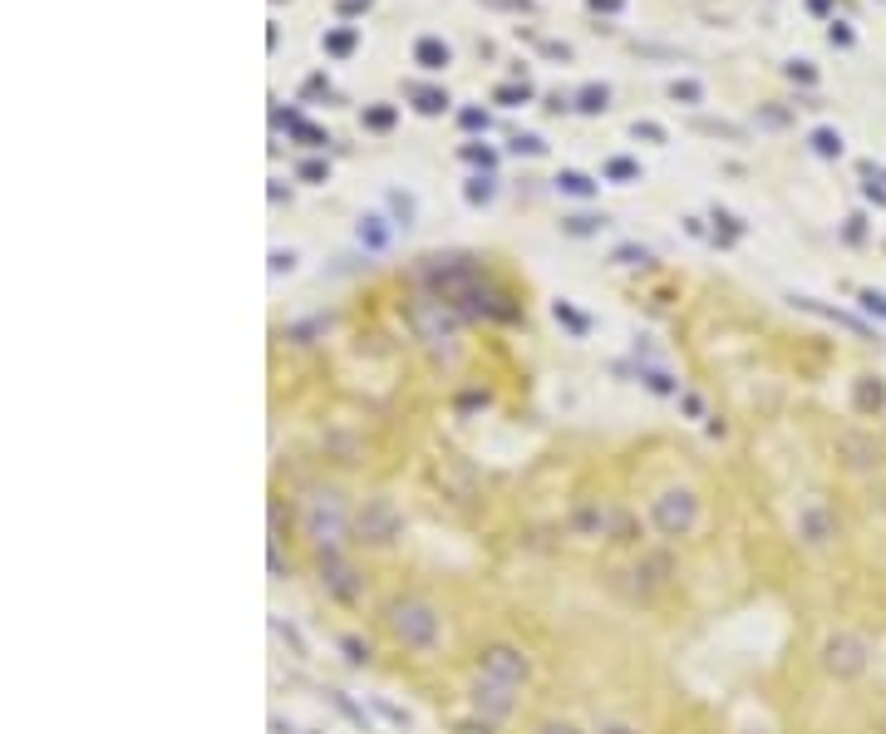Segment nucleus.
<instances>
[{
	"label": "nucleus",
	"instance_id": "9d476101",
	"mask_svg": "<svg viewBox=\"0 0 886 734\" xmlns=\"http://www.w3.org/2000/svg\"><path fill=\"white\" fill-rule=\"evenodd\" d=\"M419 65H424V70H443V65H449V44L419 40Z\"/></svg>",
	"mask_w": 886,
	"mask_h": 734
},
{
	"label": "nucleus",
	"instance_id": "f257e3e1",
	"mask_svg": "<svg viewBox=\"0 0 886 734\" xmlns=\"http://www.w3.org/2000/svg\"><path fill=\"white\" fill-rule=\"evenodd\" d=\"M301 523H306V537H310V547H320V552H335V547L345 542V532H350L345 498H340L335 488H315V493L306 498V507H301Z\"/></svg>",
	"mask_w": 886,
	"mask_h": 734
},
{
	"label": "nucleus",
	"instance_id": "1a4fd4ad",
	"mask_svg": "<svg viewBox=\"0 0 886 734\" xmlns=\"http://www.w3.org/2000/svg\"><path fill=\"white\" fill-rule=\"evenodd\" d=\"M571 528H576L581 537H611V532H616V518L605 513L601 503H586V507H576V518H571Z\"/></svg>",
	"mask_w": 886,
	"mask_h": 734
},
{
	"label": "nucleus",
	"instance_id": "39448f33",
	"mask_svg": "<svg viewBox=\"0 0 886 734\" xmlns=\"http://www.w3.org/2000/svg\"><path fill=\"white\" fill-rule=\"evenodd\" d=\"M822 665L833 670V675H862V670H867V641H862V636H852V631L827 636V646H822Z\"/></svg>",
	"mask_w": 886,
	"mask_h": 734
},
{
	"label": "nucleus",
	"instance_id": "423d86ee",
	"mask_svg": "<svg viewBox=\"0 0 886 734\" xmlns=\"http://www.w3.org/2000/svg\"><path fill=\"white\" fill-rule=\"evenodd\" d=\"M512 705H517V685H503V680H492V675H478V685H473V710L483 715V724L508 719Z\"/></svg>",
	"mask_w": 886,
	"mask_h": 734
},
{
	"label": "nucleus",
	"instance_id": "7ed1b4c3",
	"mask_svg": "<svg viewBox=\"0 0 886 734\" xmlns=\"http://www.w3.org/2000/svg\"><path fill=\"white\" fill-rule=\"evenodd\" d=\"M655 523H660L664 537L694 532V523H699V498H694L689 488H664V493L655 498Z\"/></svg>",
	"mask_w": 886,
	"mask_h": 734
},
{
	"label": "nucleus",
	"instance_id": "20e7f679",
	"mask_svg": "<svg viewBox=\"0 0 886 734\" xmlns=\"http://www.w3.org/2000/svg\"><path fill=\"white\" fill-rule=\"evenodd\" d=\"M360 542H374V547H384V542H394L399 537V513H394V503L390 498H369L365 507H360Z\"/></svg>",
	"mask_w": 886,
	"mask_h": 734
},
{
	"label": "nucleus",
	"instance_id": "f8f14e48",
	"mask_svg": "<svg viewBox=\"0 0 886 734\" xmlns=\"http://www.w3.org/2000/svg\"><path fill=\"white\" fill-rule=\"evenodd\" d=\"M605 104V89H586V108H601Z\"/></svg>",
	"mask_w": 886,
	"mask_h": 734
},
{
	"label": "nucleus",
	"instance_id": "4468645a",
	"mask_svg": "<svg viewBox=\"0 0 886 734\" xmlns=\"http://www.w3.org/2000/svg\"><path fill=\"white\" fill-rule=\"evenodd\" d=\"M601 734H635V729H630V724H605Z\"/></svg>",
	"mask_w": 886,
	"mask_h": 734
},
{
	"label": "nucleus",
	"instance_id": "9b49d317",
	"mask_svg": "<svg viewBox=\"0 0 886 734\" xmlns=\"http://www.w3.org/2000/svg\"><path fill=\"white\" fill-rule=\"evenodd\" d=\"M562 188H567V193H591V183H586L581 173H567V178H562Z\"/></svg>",
	"mask_w": 886,
	"mask_h": 734
},
{
	"label": "nucleus",
	"instance_id": "6e6552de",
	"mask_svg": "<svg viewBox=\"0 0 886 734\" xmlns=\"http://www.w3.org/2000/svg\"><path fill=\"white\" fill-rule=\"evenodd\" d=\"M478 675H492V680H503V685H522L527 675H532V665H527V655L512 651V646H492V651H483Z\"/></svg>",
	"mask_w": 886,
	"mask_h": 734
},
{
	"label": "nucleus",
	"instance_id": "0eeeda50",
	"mask_svg": "<svg viewBox=\"0 0 886 734\" xmlns=\"http://www.w3.org/2000/svg\"><path fill=\"white\" fill-rule=\"evenodd\" d=\"M798 537L808 547H827V542L837 537V518H833V507H827L822 498H812V503L798 507Z\"/></svg>",
	"mask_w": 886,
	"mask_h": 734
},
{
	"label": "nucleus",
	"instance_id": "f03ea898",
	"mask_svg": "<svg viewBox=\"0 0 886 734\" xmlns=\"http://www.w3.org/2000/svg\"><path fill=\"white\" fill-rule=\"evenodd\" d=\"M384 616H390V631L404 646H414V651H428L438 641V611L428 601H419V596H394L390 606H384Z\"/></svg>",
	"mask_w": 886,
	"mask_h": 734
},
{
	"label": "nucleus",
	"instance_id": "ddd939ff",
	"mask_svg": "<svg viewBox=\"0 0 886 734\" xmlns=\"http://www.w3.org/2000/svg\"><path fill=\"white\" fill-rule=\"evenodd\" d=\"M542 734H576V729H571V724H557V719H551V724H542Z\"/></svg>",
	"mask_w": 886,
	"mask_h": 734
}]
</instances>
